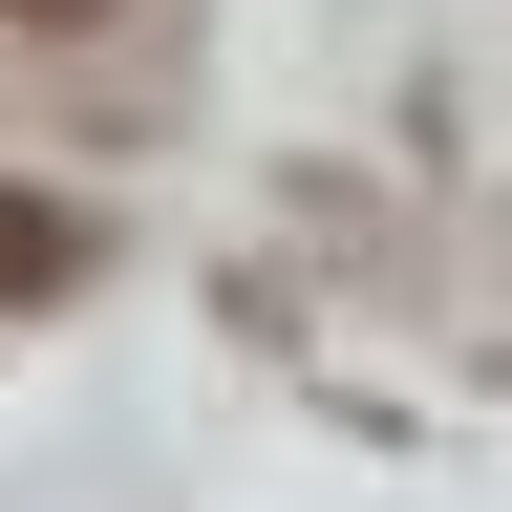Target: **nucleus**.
<instances>
[{
	"label": "nucleus",
	"instance_id": "f257e3e1",
	"mask_svg": "<svg viewBox=\"0 0 512 512\" xmlns=\"http://www.w3.org/2000/svg\"><path fill=\"white\" fill-rule=\"evenodd\" d=\"M86 278V214H43V192H0V299H64Z\"/></svg>",
	"mask_w": 512,
	"mask_h": 512
},
{
	"label": "nucleus",
	"instance_id": "f03ea898",
	"mask_svg": "<svg viewBox=\"0 0 512 512\" xmlns=\"http://www.w3.org/2000/svg\"><path fill=\"white\" fill-rule=\"evenodd\" d=\"M0 22H86V0H0Z\"/></svg>",
	"mask_w": 512,
	"mask_h": 512
}]
</instances>
